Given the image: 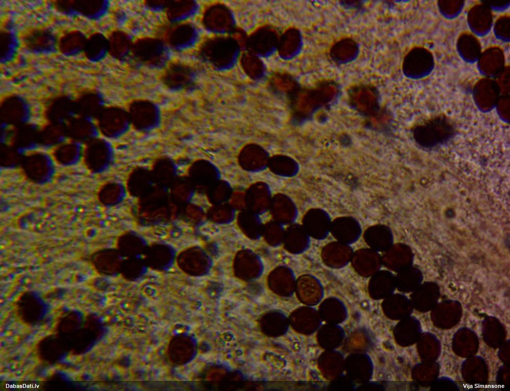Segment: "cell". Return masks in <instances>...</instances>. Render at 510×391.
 <instances>
[{"mask_svg":"<svg viewBox=\"0 0 510 391\" xmlns=\"http://www.w3.org/2000/svg\"><path fill=\"white\" fill-rule=\"evenodd\" d=\"M341 94L340 84L333 79H323L314 86H301L288 101L294 122L311 118L319 110L328 109Z\"/></svg>","mask_w":510,"mask_h":391,"instance_id":"1","label":"cell"},{"mask_svg":"<svg viewBox=\"0 0 510 391\" xmlns=\"http://www.w3.org/2000/svg\"><path fill=\"white\" fill-rule=\"evenodd\" d=\"M453 123L446 116L439 115L416 125L413 137L419 147L432 150L445 145L455 135Z\"/></svg>","mask_w":510,"mask_h":391,"instance_id":"2","label":"cell"},{"mask_svg":"<svg viewBox=\"0 0 510 391\" xmlns=\"http://www.w3.org/2000/svg\"><path fill=\"white\" fill-rule=\"evenodd\" d=\"M239 50L240 45L236 39L218 36L203 42L199 47V56L204 62L213 68L223 70L235 65Z\"/></svg>","mask_w":510,"mask_h":391,"instance_id":"3","label":"cell"},{"mask_svg":"<svg viewBox=\"0 0 510 391\" xmlns=\"http://www.w3.org/2000/svg\"><path fill=\"white\" fill-rule=\"evenodd\" d=\"M350 107L361 116L376 118L383 108L380 106V95L377 88L367 83L351 86L347 91Z\"/></svg>","mask_w":510,"mask_h":391,"instance_id":"4","label":"cell"},{"mask_svg":"<svg viewBox=\"0 0 510 391\" xmlns=\"http://www.w3.org/2000/svg\"><path fill=\"white\" fill-rule=\"evenodd\" d=\"M132 56L141 64L155 69L164 67L169 59L167 46L161 40L155 38L137 41L133 45Z\"/></svg>","mask_w":510,"mask_h":391,"instance_id":"5","label":"cell"},{"mask_svg":"<svg viewBox=\"0 0 510 391\" xmlns=\"http://www.w3.org/2000/svg\"><path fill=\"white\" fill-rule=\"evenodd\" d=\"M202 23L206 30L215 34H232L237 30L233 13L222 4L207 7L203 13Z\"/></svg>","mask_w":510,"mask_h":391,"instance_id":"6","label":"cell"},{"mask_svg":"<svg viewBox=\"0 0 510 391\" xmlns=\"http://www.w3.org/2000/svg\"><path fill=\"white\" fill-rule=\"evenodd\" d=\"M433 66L434 59L430 52L425 48L414 47L403 58L402 71L407 77L418 79L431 72Z\"/></svg>","mask_w":510,"mask_h":391,"instance_id":"7","label":"cell"},{"mask_svg":"<svg viewBox=\"0 0 510 391\" xmlns=\"http://www.w3.org/2000/svg\"><path fill=\"white\" fill-rule=\"evenodd\" d=\"M169 45L178 52L189 51L194 48L200 39L197 27L189 22L175 24L167 34Z\"/></svg>","mask_w":510,"mask_h":391,"instance_id":"8","label":"cell"},{"mask_svg":"<svg viewBox=\"0 0 510 391\" xmlns=\"http://www.w3.org/2000/svg\"><path fill=\"white\" fill-rule=\"evenodd\" d=\"M279 38L276 31L266 26L258 29L246 40L248 52L258 57H267L277 49Z\"/></svg>","mask_w":510,"mask_h":391,"instance_id":"9","label":"cell"},{"mask_svg":"<svg viewBox=\"0 0 510 391\" xmlns=\"http://www.w3.org/2000/svg\"><path fill=\"white\" fill-rule=\"evenodd\" d=\"M195 72L191 67L182 63H173L166 69L163 82L169 89L179 91L195 85Z\"/></svg>","mask_w":510,"mask_h":391,"instance_id":"10","label":"cell"},{"mask_svg":"<svg viewBox=\"0 0 510 391\" xmlns=\"http://www.w3.org/2000/svg\"><path fill=\"white\" fill-rule=\"evenodd\" d=\"M330 232L337 241L350 245L360 237L362 227L353 217H342L332 222Z\"/></svg>","mask_w":510,"mask_h":391,"instance_id":"11","label":"cell"},{"mask_svg":"<svg viewBox=\"0 0 510 391\" xmlns=\"http://www.w3.org/2000/svg\"><path fill=\"white\" fill-rule=\"evenodd\" d=\"M360 45L351 37H344L335 42L329 51V56L335 64L344 65L352 63L360 54Z\"/></svg>","mask_w":510,"mask_h":391,"instance_id":"12","label":"cell"},{"mask_svg":"<svg viewBox=\"0 0 510 391\" xmlns=\"http://www.w3.org/2000/svg\"><path fill=\"white\" fill-rule=\"evenodd\" d=\"M194 352V346L192 340L185 335L173 337L167 349L169 360L175 365H183L189 362Z\"/></svg>","mask_w":510,"mask_h":391,"instance_id":"13","label":"cell"},{"mask_svg":"<svg viewBox=\"0 0 510 391\" xmlns=\"http://www.w3.org/2000/svg\"><path fill=\"white\" fill-rule=\"evenodd\" d=\"M301 86L292 75L282 72L272 74L268 81L269 90L276 96L288 101Z\"/></svg>","mask_w":510,"mask_h":391,"instance_id":"14","label":"cell"},{"mask_svg":"<svg viewBox=\"0 0 510 391\" xmlns=\"http://www.w3.org/2000/svg\"><path fill=\"white\" fill-rule=\"evenodd\" d=\"M198 11V3L189 0L170 2L166 8L168 19L174 24L189 22Z\"/></svg>","mask_w":510,"mask_h":391,"instance_id":"15","label":"cell"},{"mask_svg":"<svg viewBox=\"0 0 510 391\" xmlns=\"http://www.w3.org/2000/svg\"><path fill=\"white\" fill-rule=\"evenodd\" d=\"M366 243L376 251L385 252L393 245V234L388 226L378 224L369 227L364 232Z\"/></svg>","mask_w":510,"mask_h":391,"instance_id":"16","label":"cell"},{"mask_svg":"<svg viewBox=\"0 0 510 391\" xmlns=\"http://www.w3.org/2000/svg\"><path fill=\"white\" fill-rule=\"evenodd\" d=\"M303 44L300 31L291 28L287 30L279 37L277 49L281 58L292 59L300 53Z\"/></svg>","mask_w":510,"mask_h":391,"instance_id":"17","label":"cell"},{"mask_svg":"<svg viewBox=\"0 0 510 391\" xmlns=\"http://www.w3.org/2000/svg\"><path fill=\"white\" fill-rule=\"evenodd\" d=\"M157 107L151 102L144 100L134 102L130 108V116L137 126L146 127L153 125L158 119Z\"/></svg>","mask_w":510,"mask_h":391,"instance_id":"18","label":"cell"},{"mask_svg":"<svg viewBox=\"0 0 510 391\" xmlns=\"http://www.w3.org/2000/svg\"><path fill=\"white\" fill-rule=\"evenodd\" d=\"M324 263L332 267L347 265L351 260L353 253L349 245L339 242L328 244L322 251Z\"/></svg>","mask_w":510,"mask_h":391,"instance_id":"19","label":"cell"},{"mask_svg":"<svg viewBox=\"0 0 510 391\" xmlns=\"http://www.w3.org/2000/svg\"><path fill=\"white\" fill-rule=\"evenodd\" d=\"M240 164L246 170H259L269 163L267 152L261 147L250 145L245 147L240 154Z\"/></svg>","mask_w":510,"mask_h":391,"instance_id":"20","label":"cell"},{"mask_svg":"<svg viewBox=\"0 0 510 391\" xmlns=\"http://www.w3.org/2000/svg\"><path fill=\"white\" fill-rule=\"evenodd\" d=\"M413 254L406 245H392L381 257L382 264L394 268L399 269L410 265L413 260Z\"/></svg>","mask_w":510,"mask_h":391,"instance_id":"21","label":"cell"},{"mask_svg":"<svg viewBox=\"0 0 510 391\" xmlns=\"http://www.w3.org/2000/svg\"><path fill=\"white\" fill-rule=\"evenodd\" d=\"M309 229L316 239H325L329 232L332 221L329 214L322 209H315L310 212L309 216Z\"/></svg>","mask_w":510,"mask_h":391,"instance_id":"22","label":"cell"},{"mask_svg":"<svg viewBox=\"0 0 510 391\" xmlns=\"http://www.w3.org/2000/svg\"><path fill=\"white\" fill-rule=\"evenodd\" d=\"M241 67L251 80L260 81L266 75V67L260 58L251 53L243 54L240 59Z\"/></svg>","mask_w":510,"mask_h":391,"instance_id":"23","label":"cell"},{"mask_svg":"<svg viewBox=\"0 0 510 391\" xmlns=\"http://www.w3.org/2000/svg\"><path fill=\"white\" fill-rule=\"evenodd\" d=\"M111 49L120 60H126L132 56L133 45L130 38L125 33L117 32L112 36Z\"/></svg>","mask_w":510,"mask_h":391,"instance_id":"24","label":"cell"},{"mask_svg":"<svg viewBox=\"0 0 510 391\" xmlns=\"http://www.w3.org/2000/svg\"><path fill=\"white\" fill-rule=\"evenodd\" d=\"M113 253L109 250H100L91 253L89 257L91 265L97 271L109 273L114 269V261Z\"/></svg>","mask_w":510,"mask_h":391,"instance_id":"25","label":"cell"},{"mask_svg":"<svg viewBox=\"0 0 510 391\" xmlns=\"http://www.w3.org/2000/svg\"><path fill=\"white\" fill-rule=\"evenodd\" d=\"M269 163L272 171L278 175H293L297 171L298 166L296 162L286 156H275L269 161Z\"/></svg>","mask_w":510,"mask_h":391,"instance_id":"26","label":"cell"},{"mask_svg":"<svg viewBox=\"0 0 510 391\" xmlns=\"http://www.w3.org/2000/svg\"><path fill=\"white\" fill-rule=\"evenodd\" d=\"M377 251L370 248L361 249L354 253L351 259L352 264L357 267H370L381 265V257Z\"/></svg>","mask_w":510,"mask_h":391,"instance_id":"27","label":"cell"},{"mask_svg":"<svg viewBox=\"0 0 510 391\" xmlns=\"http://www.w3.org/2000/svg\"><path fill=\"white\" fill-rule=\"evenodd\" d=\"M340 5L343 8L359 12H363L365 10L364 4L362 1H342L340 2Z\"/></svg>","mask_w":510,"mask_h":391,"instance_id":"28","label":"cell"},{"mask_svg":"<svg viewBox=\"0 0 510 391\" xmlns=\"http://www.w3.org/2000/svg\"><path fill=\"white\" fill-rule=\"evenodd\" d=\"M168 3L166 2L154 1L148 2L147 5L149 8L155 11H160L167 8Z\"/></svg>","mask_w":510,"mask_h":391,"instance_id":"29","label":"cell"}]
</instances>
